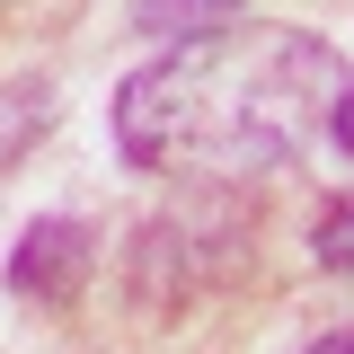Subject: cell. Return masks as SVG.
<instances>
[{"label":"cell","mask_w":354,"mask_h":354,"mask_svg":"<svg viewBox=\"0 0 354 354\" xmlns=\"http://www.w3.org/2000/svg\"><path fill=\"white\" fill-rule=\"evenodd\" d=\"M88 274H97V230L88 221H36L18 239V257H9V292L44 301V310H71Z\"/></svg>","instance_id":"cell-2"},{"label":"cell","mask_w":354,"mask_h":354,"mask_svg":"<svg viewBox=\"0 0 354 354\" xmlns=\"http://www.w3.org/2000/svg\"><path fill=\"white\" fill-rule=\"evenodd\" d=\"M337 44L283 18H213L115 88V151L160 177H266L337 115Z\"/></svg>","instance_id":"cell-1"},{"label":"cell","mask_w":354,"mask_h":354,"mask_svg":"<svg viewBox=\"0 0 354 354\" xmlns=\"http://www.w3.org/2000/svg\"><path fill=\"white\" fill-rule=\"evenodd\" d=\"M310 257L328 266V274H354V195L319 213V230H310Z\"/></svg>","instance_id":"cell-3"},{"label":"cell","mask_w":354,"mask_h":354,"mask_svg":"<svg viewBox=\"0 0 354 354\" xmlns=\"http://www.w3.org/2000/svg\"><path fill=\"white\" fill-rule=\"evenodd\" d=\"M204 9H230V0H142V9H133V18H142V27H151V36H160V27H169V18H177V36H195V18H204Z\"/></svg>","instance_id":"cell-4"},{"label":"cell","mask_w":354,"mask_h":354,"mask_svg":"<svg viewBox=\"0 0 354 354\" xmlns=\"http://www.w3.org/2000/svg\"><path fill=\"white\" fill-rule=\"evenodd\" d=\"M328 133H337V151H346V160H354V88H346V97H337V115H328Z\"/></svg>","instance_id":"cell-5"},{"label":"cell","mask_w":354,"mask_h":354,"mask_svg":"<svg viewBox=\"0 0 354 354\" xmlns=\"http://www.w3.org/2000/svg\"><path fill=\"white\" fill-rule=\"evenodd\" d=\"M301 354H354V328H328L319 346H301Z\"/></svg>","instance_id":"cell-6"}]
</instances>
